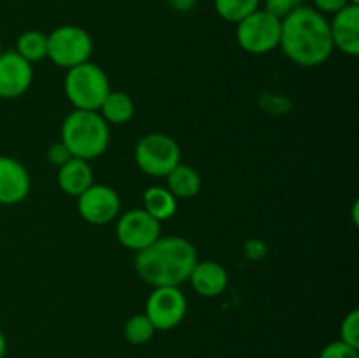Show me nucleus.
I'll list each match as a JSON object with an SVG mask.
<instances>
[{"label":"nucleus","mask_w":359,"mask_h":358,"mask_svg":"<svg viewBox=\"0 0 359 358\" xmlns=\"http://www.w3.org/2000/svg\"><path fill=\"white\" fill-rule=\"evenodd\" d=\"M279 48L297 65H323L335 51L330 20L314 7H297L280 20Z\"/></svg>","instance_id":"f257e3e1"},{"label":"nucleus","mask_w":359,"mask_h":358,"mask_svg":"<svg viewBox=\"0 0 359 358\" xmlns=\"http://www.w3.org/2000/svg\"><path fill=\"white\" fill-rule=\"evenodd\" d=\"M198 262L196 249L188 239L179 235L160 237L147 248L135 253L133 267L144 283L153 288L181 286L189 279Z\"/></svg>","instance_id":"f03ea898"},{"label":"nucleus","mask_w":359,"mask_h":358,"mask_svg":"<svg viewBox=\"0 0 359 358\" xmlns=\"http://www.w3.org/2000/svg\"><path fill=\"white\" fill-rule=\"evenodd\" d=\"M111 132L98 111L74 109L62 123V142L74 158L93 160L107 151Z\"/></svg>","instance_id":"7ed1b4c3"},{"label":"nucleus","mask_w":359,"mask_h":358,"mask_svg":"<svg viewBox=\"0 0 359 358\" xmlns=\"http://www.w3.org/2000/svg\"><path fill=\"white\" fill-rule=\"evenodd\" d=\"M63 86L70 104L81 111H98L111 91L107 74L91 62L67 70Z\"/></svg>","instance_id":"20e7f679"},{"label":"nucleus","mask_w":359,"mask_h":358,"mask_svg":"<svg viewBox=\"0 0 359 358\" xmlns=\"http://www.w3.org/2000/svg\"><path fill=\"white\" fill-rule=\"evenodd\" d=\"M93 39L84 28L62 25L48 35V58L62 69H72L90 62Z\"/></svg>","instance_id":"39448f33"},{"label":"nucleus","mask_w":359,"mask_h":358,"mask_svg":"<svg viewBox=\"0 0 359 358\" xmlns=\"http://www.w3.org/2000/svg\"><path fill=\"white\" fill-rule=\"evenodd\" d=\"M133 154L140 171L153 178H165L175 165L181 164V147L177 140L161 132L140 137Z\"/></svg>","instance_id":"423d86ee"},{"label":"nucleus","mask_w":359,"mask_h":358,"mask_svg":"<svg viewBox=\"0 0 359 358\" xmlns=\"http://www.w3.org/2000/svg\"><path fill=\"white\" fill-rule=\"evenodd\" d=\"M238 46L251 55H266L279 48L280 20L258 9L237 23L235 30Z\"/></svg>","instance_id":"0eeeda50"},{"label":"nucleus","mask_w":359,"mask_h":358,"mask_svg":"<svg viewBox=\"0 0 359 358\" xmlns=\"http://www.w3.org/2000/svg\"><path fill=\"white\" fill-rule=\"evenodd\" d=\"M188 311L184 293L177 286L154 288L146 302V312L153 326L161 332H168L179 326Z\"/></svg>","instance_id":"6e6552de"},{"label":"nucleus","mask_w":359,"mask_h":358,"mask_svg":"<svg viewBox=\"0 0 359 358\" xmlns=\"http://www.w3.org/2000/svg\"><path fill=\"white\" fill-rule=\"evenodd\" d=\"M116 237L125 248L137 253L161 237V223L144 209L126 211L118 218Z\"/></svg>","instance_id":"1a4fd4ad"},{"label":"nucleus","mask_w":359,"mask_h":358,"mask_svg":"<svg viewBox=\"0 0 359 358\" xmlns=\"http://www.w3.org/2000/svg\"><path fill=\"white\" fill-rule=\"evenodd\" d=\"M77 211L86 223L100 227L118 220L121 199L111 186L93 183L86 192L77 197Z\"/></svg>","instance_id":"9d476101"},{"label":"nucleus","mask_w":359,"mask_h":358,"mask_svg":"<svg viewBox=\"0 0 359 358\" xmlns=\"http://www.w3.org/2000/svg\"><path fill=\"white\" fill-rule=\"evenodd\" d=\"M34 81V67L16 51L0 53V98L23 97Z\"/></svg>","instance_id":"9b49d317"},{"label":"nucleus","mask_w":359,"mask_h":358,"mask_svg":"<svg viewBox=\"0 0 359 358\" xmlns=\"http://www.w3.org/2000/svg\"><path fill=\"white\" fill-rule=\"evenodd\" d=\"M30 193V174L21 161L0 157V204L16 206Z\"/></svg>","instance_id":"f8f14e48"},{"label":"nucleus","mask_w":359,"mask_h":358,"mask_svg":"<svg viewBox=\"0 0 359 358\" xmlns=\"http://www.w3.org/2000/svg\"><path fill=\"white\" fill-rule=\"evenodd\" d=\"M333 48L347 56L359 55V6H346L330 21Z\"/></svg>","instance_id":"ddd939ff"},{"label":"nucleus","mask_w":359,"mask_h":358,"mask_svg":"<svg viewBox=\"0 0 359 358\" xmlns=\"http://www.w3.org/2000/svg\"><path fill=\"white\" fill-rule=\"evenodd\" d=\"M191 286L200 297L203 298H214L219 297L228 286V272L219 262L214 260H203V262H196L193 267L189 279Z\"/></svg>","instance_id":"4468645a"},{"label":"nucleus","mask_w":359,"mask_h":358,"mask_svg":"<svg viewBox=\"0 0 359 358\" xmlns=\"http://www.w3.org/2000/svg\"><path fill=\"white\" fill-rule=\"evenodd\" d=\"M93 185V168L90 161L81 158H70L67 164L58 167V186L70 197H79Z\"/></svg>","instance_id":"2eb2a0df"},{"label":"nucleus","mask_w":359,"mask_h":358,"mask_svg":"<svg viewBox=\"0 0 359 358\" xmlns=\"http://www.w3.org/2000/svg\"><path fill=\"white\" fill-rule=\"evenodd\" d=\"M165 178H167V190L175 199H191L202 190V178L189 165H175Z\"/></svg>","instance_id":"dca6fc26"},{"label":"nucleus","mask_w":359,"mask_h":358,"mask_svg":"<svg viewBox=\"0 0 359 358\" xmlns=\"http://www.w3.org/2000/svg\"><path fill=\"white\" fill-rule=\"evenodd\" d=\"M98 114L105 119L107 125H125L135 114V104L125 91L111 90L105 100L102 102Z\"/></svg>","instance_id":"f3484780"},{"label":"nucleus","mask_w":359,"mask_h":358,"mask_svg":"<svg viewBox=\"0 0 359 358\" xmlns=\"http://www.w3.org/2000/svg\"><path fill=\"white\" fill-rule=\"evenodd\" d=\"M142 209L161 223L175 214L177 199L163 186H149L142 195Z\"/></svg>","instance_id":"a211bd4d"},{"label":"nucleus","mask_w":359,"mask_h":358,"mask_svg":"<svg viewBox=\"0 0 359 358\" xmlns=\"http://www.w3.org/2000/svg\"><path fill=\"white\" fill-rule=\"evenodd\" d=\"M14 51L27 62H41L48 58V35L41 30H27L18 37Z\"/></svg>","instance_id":"6ab92c4d"},{"label":"nucleus","mask_w":359,"mask_h":358,"mask_svg":"<svg viewBox=\"0 0 359 358\" xmlns=\"http://www.w3.org/2000/svg\"><path fill=\"white\" fill-rule=\"evenodd\" d=\"M259 4L262 0H214V9L224 21L237 25L238 21L258 11Z\"/></svg>","instance_id":"aec40b11"},{"label":"nucleus","mask_w":359,"mask_h":358,"mask_svg":"<svg viewBox=\"0 0 359 358\" xmlns=\"http://www.w3.org/2000/svg\"><path fill=\"white\" fill-rule=\"evenodd\" d=\"M154 332H156V329H154L153 323L149 321V318L146 314L130 316L128 321L125 323V329H123L125 339L130 344H135V346L149 343L154 337Z\"/></svg>","instance_id":"412c9836"},{"label":"nucleus","mask_w":359,"mask_h":358,"mask_svg":"<svg viewBox=\"0 0 359 358\" xmlns=\"http://www.w3.org/2000/svg\"><path fill=\"white\" fill-rule=\"evenodd\" d=\"M340 340L359 350V311L353 309L347 312L340 323Z\"/></svg>","instance_id":"4be33fe9"},{"label":"nucleus","mask_w":359,"mask_h":358,"mask_svg":"<svg viewBox=\"0 0 359 358\" xmlns=\"http://www.w3.org/2000/svg\"><path fill=\"white\" fill-rule=\"evenodd\" d=\"M304 6V0H265L263 2V11L276 16L277 20H284L291 11Z\"/></svg>","instance_id":"5701e85b"},{"label":"nucleus","mask_w":359,"mask_h":358,"mask_svg":"<svg viewBox=\"0 0 359 358\" xmlns=\"http://www.w3.org/2000/svg\"><path fill=\"white\" fill-rule=\"evenodd\" d=\"M319 358H359V351L342 340H333L323 347Z\"/></svg>","instance_id":"b1692460"},{"label":"nucleus","mask_w":359,"mask_h":358,"mask_svg":"<svg viewBox=\"0 0 359 358\" xmlns=\"http://www.w3.org/2000/svg\"><path fill=\"white\" fill-rule=\"evenodd\" d=\"M70 158H72V154H70V151L67 150V146L62 142V140L49 146L48 161L51 165H55V167H62V165L67 164Z\"/></svg>","instance_id":"393cba45"},{"label":"nucleus","mask_w":359,"mask_h":358,"mask_svg":"<svg viewBox=\"0 0 359 358\" xmlns=\"http://www.w3.org/2000/svg\"><path fill=\"white\" fill-rule=\"evenodd\" d=\"M314 9L321 14H335L346 6H349V0H312Z\"/></svg>","instance_id":"a878e982"},{"label":"nucleus","mask_w":359,"mask_h":358,"mask_svg":"<svg viewBox=\"0 0 359 358\" xmlns=\"http://www.w3.org/2000/svg\"><path fill=\"white\" fill-rule=\"evenodd\" d=\"M167 4L175 13H191L196 4H198V0H167Z\"/></svg>","instance_id":"bb28decb"},{"label":"nucleus","mask_w":359,"mask_h":358,"mask_svg":"<svg viewBox=\"0 0 359 358\" xmlns=\"http://www.w3.org/2000/svg\"><path fill=\"white\" fill-rule=\"evenodd\" d=\"M245 255L252 260L263 258V255H265V246L259 241H249L248 244H245Z\"/></svg>","instance_id":"cd10ccee"},{"label":"nucleus","mask_w":359,"mask_h":358,"mask_svg":"<svg viewBox=\"0 0 359 358\" xmlns=\"http://www.w3.org/2000/svg\"><path fill=\"white\" fill-rule=\"evenodd\" d=\"M4 354H7V339L6 336H4L2 330H0V358H2Z\"/></svg>","instance_id":"c85d7f7f"},{"label":"nucleus","mask_w":359,"mask_h":358,"mask_svg":"<svg viewBox=\"0 0 359 358\" xmlns=\"http://www.w3.org/2000/svg\"><path fill=\"white\" fill-rule=\"evenodd\" d=\"M358 206H359V204L354 202V207H353V220H354V225L359 223V221H358Z\"/></svg>","instance_id":"c756f323"},{"label":"nucleus","mask_w":359,"mask_h":358,"mask_svg":"<svg viewBox=\"0 0 359 358\" xmlns=\"http://www.w3.org/2000/svg\"><path fill=\"white\" fill-rule=\"evenodd\" d=\"M349 4H353V6H359V0H349Z\"/></svg>","instance_id":"7c9ffc66"},{"label":"nucleus","mask_w":359,"mask_h":358,"mask_svg":"<svg viewBox=\"0 0 359 358\" xmlns=\"http://www.w3.org/2000/svg\"><path fill=\"white\" fill-rule=\"evenodd\" d=\"M2 358H16V357H11V354H4Z\"/></svg>","instance_id":"2f4dec72"},{"label":"nucleus","mask_w":359,"mask_h":358,"mask_svg":"<svg viewBox=\"0 0 359 358\" xmlns=\"http://www.w3.org/2000/svg\"><path fill=\"white\" fill-rule=\"evenodd\" d=\"M0 53H2V49H0Z\"/></svg>","instance_id":"473e14b6"}]
</instances>
